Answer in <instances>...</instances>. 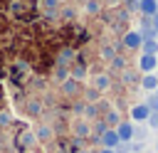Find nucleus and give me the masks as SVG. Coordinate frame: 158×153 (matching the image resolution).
Listing matches in <instances>:
<instances>
[{
  "label": "nucleus",
  "mask_w": 158,
  "mask_h": 153,
  "mask_svg": "<svg viewBox=\"0 0 158 153\" xmlns=\"http://www.w3.org/2000/svg\"><path fill=\"white\" fill-rule=\"evenodd\" d=\"M114 128H116V133H118L121 143H128V141H133V128H136V126H133L131 121H118Z\"/></svg>",
  "instance_id": "obj_1"
},
{
  "label": "nucleus",
  "mask_w": 158,
  "mask_h": 153,
  "mask_svg": "<svg viewBox=\"0 0 158 153\" xmlns=\"http://www.w3.org/2000/svg\"><path fill=\"white\" fill-rule=\"evenodd\" d=\"M15 143H17L20 148H32V146H37V136H35L30 128H20V133H17Z\"/></svg>",
  "instance_id": "obj_2"
},
{
  "label": "nucleus",
  "mask_w": 158,
  "mask_h": 153,
  "mask_svg": "<svg viewBox=\"0 0 158 153\" xmlns=\"http://www.w3.org/2000/svg\"><path fill=\"white\" fill-rule=\"evenodd\" d=\"M156 67H158V54H141V59H138V69H141L143 74L156 72Z\"/></svg>",
  "instance_id": "obj_3"
},
{
  "label": "nucleus",
  "mask_w": 158,
  "mask_h": 153,
  "mask_svg": "<svg viewBox=\"0 0 158 153\" xmlns=\"http://www.w3.org/2000/svg\"><path fill=\"white\" fill-rule=\"evenodd\" d=\"M148 114H151V109L146 104H133L131 106V121H136V123H146Z\"/></svg>",
  "instance_id": "obj_4"
},
{
  "label": "nucleus",
  "mask_w": 158,
  "mask_h": 153,
  "mask_svg": "<svg viewBox=\"0 0 158 153\" xmlns=\"http://www.w3.org/2000/svg\"><path fill=\"white\" fill-rule=\"evenodd\" d=\"M141 42H143V37H141V32H136V30H131V32H126L123 35V47L131 52V49H141Z\"/></svg>",
  "instance_id": "obj_5"
},
{
  "label": "nucleus",
  "mask_w": 158,
  "mask_h": 153,
  "mask_svg": "<svg viewBox=\"0 0 158 153\" xmlns=\"http://www.w3.org/2000/svg\"><path fill=\"white\" fill-rule=\"evenodd\" d=\"M101 143H104L106 148H114V151H116V146L121 143V138H118L116 128H106V131L101 133Z\"/></svg>",
  "instance_id": "obj_6"
},
{
  "label": "nucleus",
  "mask_w": 158,
  "mask_h": 153,
  "mask_svg": "<svg viewBox=\"0 0 158 153\" xmlns=\"http://www.w3.org/2000/svg\"><path fill=\"white\" fill-rule=\"evenodd\" d=\"M138 86H141L143 91H156V86H158V74H156V72L143 74V76H141V81H138Z\"/></svg>",
  "instance_id": "obj_7"
},
{
  "label": "nucleus",
  "mask_w": 158,
  "mask_h": 153,
  "mask_svg": "<svg viewBox=\"0 0 158 153\" xmlns=\"http://www.w3.org/2000/svg\"><path fill=\"white\" fill-rule=\"evenodd\" d=\"M138 10L146 15V17H153L158 12V0H138Z\"/></svg>",
  "instance_id": "obj_8"
},
{
  "label": "nucleus",
  "mask_w": 158,
  "mask_h": 153,
  "mask_svg": "<svg viewBox=\"0 0 158 153\" xmlns=\"http://www.w3.org/2000/svg\"><path fill=\"white\" fill-rule=\"evenodd\" d=\"M62 91H64L67 96H74V94L79 91V79H74V76L64 79V81H62Z\"/></svg>",
  "instance_id": "obj_9"
},
{
  "label": "nucleus",
  "mask_w": 158,
  "mask_h": 153,
  "mask_svg": "<svg viewBox=\"0 0 158 153\" xmlns=\"http://www.w3.org/2000/svg\"><path fill=\"white\" fill-rule=\"evenodd\" d=\"M96 91H106L109 86H111V79H109V74H99V76H94V84H91Z\"/></svg>",
  "instance_id": "obj_10"
},
{
  "label": "nucleus",
  "mask_w": 158,
  "mask_h": 153,
  "mask_svg": "<svg viewBox=\"0 0 158 153\" xmlns=\"http://www.w3.org/2000/svg\"><path fill=\"white\" fill-rule=\"evenodd\" d=\"M141 49H143V54H158V42L156 39H143Z\"/></svg>",
  "instance_id": "obj_11"
},
{
  "label": "nucleus",
  "mask_w": 158,
  "mask_h": 153,
  "mask_svg": "<svg viewBox=\"0 0 158 153\" xmlns=\"http://www.w3.org/2000/svg\"><path fill=\"white\" fill-rule=\"evenodd\" d=\"M42 7H44L47 15H54L57 7H59V0H42Z\"/></svg>",
  "instance_id": "obj_12"
},
{
  "label": "nucleus",
  "mask_w": 158,
  "mask_h": 153,
  "mask_svg": "<svg viewBox=\"0 0 158 153\" xmlns=\"http://www.w3.org/2000/svg\"><path fill=\"white\" fill-rule=\"evenodd\" d=\"M143 104H146L151 111H158V94H156V91H148V99H146Z\"/></svg>",
  "instance_id": "obj_13"
},
{
  "label": "nucleus",
  "mask_w": 158,
  "mask_h": 153,
  "mask_svg": "<svg viewBox=\"0 0 158 153\" xmlns=\"http://www.w3.org/2000/svg\"><path fill=\"white\" fill-rule=\"evenodd\" d=\"M37 138H40V141L52 138V128H49V126H37Z\"/></svg>",
  "instance_id": "obj_14"
},
{
  "label": "nucleus",
  "mask_w": 158,
  "mask_h": 153,
  "mask_svg": "<svg viewBox=\"0 0 158 153\" xmlns=\"http://www.w3.org/2000/svg\"><path fill=\"white\" fill-rule=\"evenodd\" d=\"M84 74H86L84 64H74V67H72V72H69V76H74V79H81Z\"/></svg>",
  "instance_id": "obj_15"
},
{
  "label": "nucleus",
  "mask_w": 158,
  "mask_h": 153,
  "mask_svg": "<svg viewBox=\"0 0 158 153\" xmlns=\"http://www.w3.org/2000/svg\"><path fill=\"white\" fill-rule=\"evenodd\" d=\"M86 12L96 15V12H99V0H86Z\"/></svg>",
  "instance_id": "obj_16"
},
{
  "label": "nucleus",
  "mask_w": 158,
  "mask_h": 153,
  "mask_svg": "<svg viewBox=\"0 0 158 153\" xmlns=\"http://www.w3.org/2000/svg\"><path fill=\"white\" fill-rule=\"evenodd\" d=\"M151 128H158V111H151L148 114V121H146Z\"/></svg>",
  "instance_id": "obj_17"
},
{
  "label": "nucleus",
  "mask_w": 158,
  "mask_h": 153,
  "mask_svg": "<svg viewBox=\"0 0 158 153\" xmlns=\"http://www.w3.org/2000/svg\"><path fill=\"white\" fill-rule=\"evenodd\" d=\"M10 121H12V114H10V111H2V114H0V126H7Z\"/></svg>",
  "instance_id": "obj_18"
},
{
  "label": "nucleus",
  "mask_w": 158,
  "mask_h": 153,
  "mask_svg": "<svg viewBox=\"0 0 158 153\" xmlns=\"http://www.w3.org/2000/svg\"><path fill=\"white\" fill-rule=\"evenodd\" d=\"M101 54H104V59H114V57H116V52H114L111 47H104V49H101Z\"/></svg>",
  "instance_id": "obj_19"
},
{
  "label": "nucleus",
  "mask_w": 158,
  "mask_h": 153,
  "mask_svg": "<svg viewBox=\"0 0 158 153\" xmlns=\"http://www.w3.org/2000/svg\"><path fill=\"white\" fill-rule=\"evenodd\" d=\"M86 123H77V128H74V133H79V136H86Z\"/></svg>",
  "instance_id": "obj_20"
},
{
  "label": "nucleus",
  "mask_w": 158,
  "mask_h": 153,
  "mask_svg": "<svg viewBox=\"0 0 158 153\" xmlns=\"http://www.w3.org/2000/svg\"><path fill=\"white\" fill-rule=\"evenodd\" d=\"M111 64H114V69H123V59H121V57H114Z\"/></svg>",
  "instance_id": "obj_21"
},
{
  "label": "nucleus",
  "mask_w": 158,
  "mask_h": 153,
  "mask_svg": "<svg viewBox=\"0 0 158 153\" xmlns=\"http://www.w3.org/2000/svg\"><path fill=\"white\" fill-rule=\"evenodd\" d=\"M96 96H99V91H96V89H86V99H91V101H94Z\"/></svg>",
  "instance_id": "obj_22"
},
{
  "label": "nucleus",
  "mask_w": 158,
  "mask_h": 153,
  "mask_svg": "<svg viewBox=\"0 0 158 153\" xmlns=\"http://www.w3.org/2000/svg\"><path fill=\"white\" fill-rule=\"evenodd\" d=\"M151 22H153V27H156V30H158V12H156V15H153V17H151Z\"/></svg>",
  "instance_id": "obj_23"
},
{
  "label": "nucleus",
  "mask_w": 158,
  "mask_h": 153,
  "mask_svg": "<svg viewBox=\"0 0 158 153\" xmlns=\"http://www.w3.org/2000/svg\"><path fill=\"white\" fill-rule=\"evenodd\" d=\"M99 153H116L114 148H104V151H99Z\"/></svg>",
  "instance_id": "obj_24"
},
{
  "label": "nucleus",
  "mask_w": 158,
  "mask_h": 153,
  "mask_svg": "<svg viewBox=\"0 0 158 153\" xmlns=\"http://www.w3.org/2000/svg\"><path fill=\"white\" fill-rule=\"evenodd\" d=\"M156 94H158V86H156Z\"/></svg>",
  "instance_id": "obj_25"
},
{
  "label": "nucleus",
  "mask_w": 158,
  "mask_h": 153,
  "mask_svg": "<svg viewBox=\"0 0 158 153\" xmlns=\"http://www.w3.org/2000/svg\"><path fill=\"white\" fill-rule=\"evenodd\" d=\"M91 153H99V151H91Z\"/></svg>",
  "instance_id": "obj_26"
},
{
  "label": "nucleus",
  "mask_w": 158,
  "mask_h": 153,
  "mask_svg": "<svg viewBox=\"0 0 158 153\" xmlns=\"http://www.w3.org/2000/svg\"><path fill=\"white\" fill-rule=\"evenodd\" d=\"M156 72H158V67H156Z\"/></svg>",
  "instance_id": "obj_27"
}]
</instances>
